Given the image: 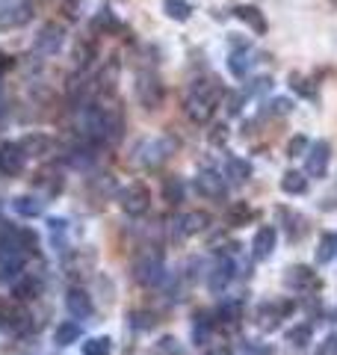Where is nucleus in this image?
Here are the masks:
<instances>
[{"mask_svg": "<svg viewBox=\"0 0 337 355\" xmlns=\"http://www.w3.org/2000/svg\"><path fill=\"white\" fill-rule=\"evenodd\" d=\"M24 151L18 142H0V178H15L24 172Z\"/></svg>", "mask_w": 337, "mask_h": 355, "instance_id": "obj_12", "label": "nucleus"}, {"mask_svg": "<svg viewBox=\"0 0 337 355\" xmlns=\"http://www.w3.org/2000/svg\"><path fill=\"white\" fill-rule=\"evenodd\" d=\"M196 190H198V196L213 198V202H222V198L228 196V181L213 169H201L196 175Z\"/></svg>", "mask_w": 337, "mask_h": 355, "instance_id": "obj_11", "label": "nucleus"}, {"mask_svg": "<svg viewBox=\"0 0 337 355\" xmlns=\"http://www.w3.org/2000/svg\"><path fill=\"white\" fill-rule=\"evenodd\" d=\"M56 343L60 347H69V343H77L80 340V326L77 323H62V326H56Z\"/></svg>", "mask_w": 337, "mask_h": 355, "instance_id": "obj_34", "label": "nucleus"}, {"mask_svg": "<svg viewBox=\"0 0 337 355\" xmlns=\"http://www.w3.org/2000/svg\"><path fill=\"white\" fill-rule=\"evenodd\" d=\"M133 282L142 284V287H157V284H163L166 279V266H163V254L157 252V249H142L137 258H133Z\"/></svg>", "mask_w": 337, "mask_h": 355, "instance_id": "obj_3", "label": "nucleus"}, {"mask_svg": "<svg viewBox=\"0 0 337 355\" xmlns=\"http://www.w3.org/2000/svg\"><path fill=\"white\" fill-rule=\"evenodd\" d=\"M92 33H98V36H116V33H125V24H121V18L110 6H101L92 15Z\"/></svg>", "mask_w": 337, "mask_h": 355, "instance_id": "obj_17", "label": "nucleus"}, {"mask_svg": "<svg viewBox=\"0 0 337 355\" xmlns=\"http://www.w3.org/2000/svg\"><path fill=\"white\" fill-rule=\"evenodd\" d=\"M284 282L293 287V291H320V275L311 270V266H290Z\"/></svg>", "mask_w": 337, "mask_h": 355, "instance_id": "obj_18", "label": "nucleus"}, {"mask_svg": "<svg viewBox=\"0 0 337 355\" xmlns=\"http://www.w3.org/2000/svg\"><path fill=\"white\" fill-rule=\"evenodd\" d=\"M269 89H273V77H269V74H261V77H252L249 86L243 89V95H245V98H249V95H266Z\"/></svg>", "mask_w": 337, "mask_h": 355, "instance_id": "obj_36", "label": "nucleus"}, {"mask_svg": "<svg viewBox=\"0 0 337 355\" xmlns=\"http://www.w3.org/2000/svg\"><path fill=\"white\" fill-rule=\"evenodd\" d=\"M207 142H210V146H216V148L228 146V125H213L207 130Z\"/></svg>", "mask_w": 337, "mask_h": 355, "instance_id": "obj_41", "label": "nucleus"}, {"mask_svg": "<svg viewBox=\"0 0 337 355\" xmlns=\"http://www.w3.org/2000/svg\"><path fill=\"white\" fill-rule=\"evenodd\" d=\"M110 338H89L83 343V355H110Z\"/></svg>", "mask_w": 337, "mask_h": 355, "instance_id": "obj_38", "label": "nucleus"}, {"mask_svg": "<svg viewBox=\"0 0 337 355\" xmlns=\"http://www.w3.org/2000/svg\"><path fill=\"white\" fill-rule=\"evenodd\" d=\"M125 137V110L121 104L107 107V146H119Z\"/></svg>", "mask_w": 337, "mask_h": 355, "instance_id": "obj_22", "label": "nucleus"}, {"mask_svg": "<svg viewBox=\"0 0 337 355\" xmlns=\"http://www.w3.org/2000/svg\"><path fill=\"white\" fill-rule=\"evenodd\" d=\"M281 190H284L287 196H305L308 193V175L296 172V169H287L284 178H281Z\"/></svg>", "mask_w": 337, "mask_h": 355, "instance_id": "obj_27", "label": "nucleus"}, {"mask_svg": "<svg viewBox=\"0 0 337 355\" xmlns=\"http://www.w3.org/2000/svg\"><path fill=\"white\" fill-rule=\"evenodd\" d=\"M222 98H225V89L219 86L216 77H210V80L198 77L184 98V116L193 121V125H207L213 119V113H216Z\"/></svg>", "mask_w": 337, "mask_h": 355, "instance_id": "obj_1", "label": "nucleus"}, {"mask_svg": "<svg viewBox=\"0 0 337 355\" xmlns=\"http://www.w3.org/2000/svg\"><path fill=\"white\" fill-rule=\"evenodd\" d=\"M334 249H337V237L322 234V237H320V249H317V261H320V263H329V261L334 258Z\"/></svg>", "mask_w": 337, "mask_h": 355, "instance_id": "obj_37", "label": "nucleus"}, {"mask_svg": "<svg viewBox=\"0 0 337 355\" xmlns=\"http://www.w3.org/2000/svg\"><path fill=\"white\" fill-rule=\"evenodd\" d=\"M308 148H311L308 137H305V133H296V137L287 142V157H299V154H308Z\"/></svg>", "mask_w": 337, "mask_h": 355, "instance_id": "obj_40", "label": "nucleus"}, {"mask_svg": "<svg viewBox=\"0 0 337 355\" xmlns=\"http://www.w3.org/2000/svg\"><path fill=\"white\" fill-rule=\"evenodd\" d=\"M12 210L18 216H27V219H33V216H39L42 210H44V202L39 196H18L15 202H12Z\"/></svg>", "mask_w": 337, "mask_h": 355, "instance_id": "obj_29", "label": "nucleus"}, {"mask_svg": "<svg viewBox=\"0 0 337 355\" xmlns=\"http://www.w3.org/2000/svg\"><path fill=\"white\" fill-rule=\"evenodd\" d=\"M36 187H44L48 190V196H56V193H62V175L56 172V166H42V169L36 172Z\"/></svg>", "mask_w": 337, "mask_h": 355, "instance_id": "obj_26", "label": "nucleus"}, {"mask_svg": "<svg viewBox=\"0 0 337 355\" xmlns=\"http://www.w3.org/2000/svg\"><path fill=\"white\" fill-rule=\"evenodd\" d=\"M160 193H163V202H166V205H181L187 187H184V181H181L178 175H168V178H163Z\"/></svg>", "mask_w": 337, "mask_h": 355, "instance_id": "obj_28", "label": "nucleus"}, {"mask_svg": "<svg viewBox=\"0 0 337 355\" xmlns=\"http://www.w3.org/2000/svg\"><path fill=\"white\" fill-rule=\"evenodd\" d=\"M293 311V302H269V305H263L261 311H257V320H261V326L263 329H275L278 323H281V317L284 314H290Z\"/></svg>", "mask_w": 337, "mask_h": 355, "instance_id": "obj_24", "label": "nucleus"}, {"mask_svg": "<svg viewBox=\"0 0 337 355\" xmlns=\"http://www.w3.org/2000/svg\"><path fill=\"white\" fill-rule=\"evenodd\" d=\"M234 279H237V263H234L228 254H219V261L213 263V270L207 275V287L213 293H225Z\"/></svg>", "mask_w": 337, "mask_h": 355, "instance_id": "obj_10", "label": "nucleus"}, {"mask_svg": "<svg viewBox=\"0 0 337 355\" xmlns=\"http://www.w3.org/2000/svg\"><path fill=\"white\" fill-rule=\"evenodd\" d=\"M290 89L299 95V98H308V101H317V86H313L308 77H302V74H290Z\"/></svg>", "mask_w": 337, "mask_h": 355, "instance_id": "obj_33", "label": "nucleus"}, {"mask_svg": "<svg viewBox=\"0 0 337 355\" xmlns=\"http://www.w3.org/2000/svg\"><path fill=\"white\" fill-rule=\"evenodd\" d=\"M42 293V282L36 275H21V279L12 284V296L18 302H30V299H36Z\"/></svg>", "mask_w": 337, "mask_h": 355, "instance_id": "obj_25", "label": "nucleus"}, {"mask_svg": "<svg viewBox=\"0 0 337 355\" xmlns=\"http://www.w3.org/2000/svg\"><path fill=\"white\" fill-rule=\"evenodd\" d=\"M210 228V214H205V210H189V214L178 216L172 225H168V231H172V243H181L187 237L193 234H201V231Z\"/></svg>", "mask_w": 337, "mask_h": 355, "instance_id": "obj_6", "label": "nucleus"}, {"mask_svg": "<svg viewBox=\"0 0 337 355\" xmlns=\"http://www.w3.org/2000/svg\"><path fill=\"white\" fill-rule=\"evenodd\" d=\"M154 352L157 355H181V343H178L172 335H166V338L157 340V349Z\"/></svg>", "mask_w": 337, "mask_h": 355, "instance_id": "obj_42", "label": "nucleus"}, {"mask_svg": "<svg viewBox=\"0 0 337 355\" xmlns=\"http://www.w3.org/2000/svg\"><path fill=\"white\" fill-rule=\"evenodd\" d=\"M266 113L269 116H290L293 113V101H290V98H273V101L266 104Z\"/></svg>", "mask_w": 337, "mask_h": 355, "instance_id": "obj_39", "label": "nucleus"}, {"mask_svg": "<svg viewBox=\"0 0 337 355\" xmlns=\"http://www.w3.org/2000/svg\"><path fill=\"white\" fill-rule=\"evenodd\" d=\"M65 308H69V314L77 317V320H89V317L95 314L92 296H89L83 287H71V291L65 293Z\"/></svg>", "mask_w": 337, "mask_h": 355, "instance_id": "obj_14", "label": "nucleus"}, {"mask_svg": "<svg viewBox=\"0 0 337 355\" xmlns=\"http://www.w3.org/2000/svg\"><path fill=\"white\" fill-rule=\"evenodd\" d=\"M18 146H21V151H24V157H48V154L53 151V139L48 137V133H27Z\"/></svg>", "mask_w": 337, "mask_h": 355, "instance_id": "obj_21", "label": "nucleus"}, {"mask_svg": "<svg viewBox=\"0 0 337 355\" xmlns=\"http://www.w3.org/2000/svg\"><path fill=\"white\" fill-rule=\"evenodd\" d=\"M331 163V146L325 139H317L305 154V175L308 178H325Z\"/></svg>", "mask_w": 337, "mask_h": 355, "instance_id": "obj_9", "label": "nucleus"}, {"mask_svg": "<svg viewBox=\"0 0 337 355\" xmlns=\"http://www.w3.org/2000/svg\"><path fill=\"white\" fill-rule=\"evenodd\" d=\"M6 231H9V228H3V222H0V243H3V237H6Z\"/></svg>", "mask_w": 337, "mask_h": 355, "instance_id": "obj_48", "label": "nucleus"}, {"mask_svg": "<svg viewBox=\"0 0 337 355\" xmlns=\"http://www.w3.org/2000/svg\"><path fill=\"white\" fill-rule=\"evenodd\" d=\"M130 326L151 329V314H148V311H130Z\"/></svg>", "mask_w": 337, "mask_h": 355, "instance_id": "obj_43", "label": "nucleus"}, {"mask_svg": "<svg viewBox=\"0 0 337 355\" xmlns=\"http://www.w3.org/2000/svg\"><path fill=\"white\" fill-rule=\"evenodd\" d=\"M80 3H83V0H62L65 15H69V18H77V12H80Z\"/></svg>", "mask_w": 337, "mask_h": 355, "instance_id": "obj_46", "label": "nucleus"}, {"mask_svg": "<svg viewBox=\"0 0 337 355\" xmlns=\"http://www.w3.org/2000/svg\"><path fill=\"white\" fill-rule=\"evenodd\" d=\"M33 21V3L30 0H21L15 6H6L0 9V30H18V27H27Z\"/></svg>", "mask_w": 337, "mask_h": 355, "instance_id": "obj_13", "label": "nucleus"}, {"mask_svg": "<svg viewBox=\"0 0 337 355\" xmlns=\"http://www.w3.org/2000/svg\"><path fill=\"white\" fill-rule=\"evenodd\" d=\"M275 243H278V231L273 225H261L254 231V240H252V254L257 261H266L269 254L275 252Z\"/></svg>", "mask_w": 337, "mask_h": 355, "instance_id": "obj_19", "label": "nucleus"}, {"mask_svg": "<svg viewBox=\"0 0 337 355\" xmlns=\"http://www.w3.org/2000/svg\"><path fill=\"white\" fill-rule=\"evenodd\" d=\"M222 104H225V113H228V119H237V116L243 113L245 95H243V92H225V98H222Z\"/></svg>", "mask_w": 337, "mask_h": 355, "instance_id": "obj_35", "label": "nucleus"}, {"mask_svg": "<svg viewBox=\"0 0 337 355\" xmlns=\"http://www.w3.org/2000/svg\"><path fill=\"white\" fill-rule=\"evenodd\" d=\"M311 338H313L311 323H299V326H293L287 331V343H290V347H296V349H305L311 343Z\"/></svg>", "mask_w": 337, "mask_h": 355, "instance_id": "obj_32", "label": "nucleus"}, {"mask_svg": "<svg viewBox=\"0 0 337 355\" xmlns=\"http://www.w3.org/2000/svg\"><path fill=\"white\" fill-rule=\"evenodd\" d=\"M163 12L172 21H189L193 18V3L189 0H163Z\"/></svg>", "mask_w": 337, "mask_h": 355, "instance_id": "obj_31", "label": "nucleus"}, {"mask_svg": "<svg viewBox=\"0 0 337 355\" xmlns=\"http://www.w3.org/2000/svg\"><path fill=\"white\" fill-rule=\"evenodd\" d=\"M98 57V42L92 36H80L74 42V51H71V60L77 69H86V65H92V60Z\"/></svg>", "mask_w": 337, "mask_h": 355, "instance_id": "obj_23", "label": "nucleus"}, {"mask_svg": "<svg viewBox=\"0 0 337 355\" xmlns=\"http://www.w3.org/2000/svg\"><path fill=\"white\" fill-rule=\"evenodd\" d=\"M207 355H231V349H228V343H225V347H213Z\"/></svg>", "mask_w": 337, "mask_h": 355, "instance_id": "obj_47", "label": "nucleus"}, {"mask_svg": "<svg viewBox=\"0 0 337 355\" xmlns=\"http://www.w3.org/2000/svg\"><path fill=\"white\" fill-rule=\"evenodd\" d=\"M119 74H121V62H119V57H110V60L98 69V74L92 77V92L101 95V98L112 95V92L119 89Z\"/></svg>", "mask_w": 337, "mask_h": 355, "instance_id": "obj_8", "label": "nucleus"}, {"mask_svg": "<svg viewBox=\"0 0 337 355\" xmlns=\"http://www.w3.org/2000/svg\"><path fill=\"white\" fill-rule=\"evenodd\" d=\"M252 219H254V210H252V205H245V202H234V205L228 207V214H225V222H228V225H234V228L249 225Z\"/></svg>", "mask_w": 337, "mask_h": 355, "instance_id": "obj_30", "label": "nucleus"}, {"mask_svg": "<svg viewBox=\"0 0 337 355\" xmlns=\"http://www.w3.org/2000/svg\"><path fill=\"white\" fill-rule=\"evenodd\" d=\"M234 18H240L245 27H249L254 36H266V30H269V24H266V18H263V12L257 6H252V3H240V6H234V12H231Z\"/></svg>", "mask_w": 337, "mask_h": 355, "instance_id": "obj_16", "label": "nucleus"}, {"mask_svg": "<svg viewBox=\"0 0 337 355\" xmlns=\"http://www.w3.org/2000/svg\"><path fill=\"white\" fill-rule=\"evenodd\" d=\"M62 42H65V27L56 24V21H48L39 30V36L33 39V53L36 57H53V53H60Z\"/></svg>", "mask_w": 337, "mask_h": 355, "instance_id": "obj_7", "label": "nucleus"}, {"mask_svg": "<svg viewBox=\"0 0 337 355\" xmlns=\"http://www.w3.org/2000/svg\"><path fill=\"white\" fill-rule=\"evenodd\" d=\"M133 92H137L139 107L148 110V113L160 110L166 101V86H163L160 77H157V71H151V69H142L137 74V89H133Z\"/></svg>", "mask_w": 337, "mask_h": 355, "instance_id": "obj_4", "label": "nucleus"}, {"mask_svg": "<svg viewBox=\"0 0 337 355\" xmlns=\"http://www.w3.org/2000/svg\"><path fill=\"white\" fill-rule=\"evenodd\" d=\"M254 62V53H252V44L245 42H234V51L228 53V71L234 77H245Z\"/></svg>", "mask_w": 337, "mask_h": 355, "instance_id": "obj_15", "label": "nucleus"}, {"mask_svg": "<svg viewBox=\"0 0 337 355\" xmlns=\"http://www.w3.org/2000/svg\"><path fill=\"white\" fill-rule=\"evenodd\" d=\"M181 148V139L175 137V133H160V137H145L139 139L137 146H133V160L145 169H157V166H163L172 154Z\"/></svg>", "mask_w": 337, "mask_h": 355, "instance_id": "obj_2", "label": "nucleus"}, {"mask_svg": "<svg viewBox=\"0 0 337 355\" xmlns=\"http://www.w3.org/2000/svg\"><path fill=\"white\" fill-rule=\"evenodd\" d=\"M15 69V57H9V53L0 51V77H3L6 71H12Z\"/></svg>", "mask_w": 337, "mask_h": 355, "instance_id": "obj_44", "label": "nucleus"}, {"mask_svg": "<svg viewBox=\"0 0 337 355\" xmlns=\"http://www.w3.org/2000/svg\"><path fill=\"white\" fill-rule=\"evenodd\" d=\"M317 355H337V335H331L329 340H325Z\"/></svg>", "mask_w": 337, "mask_h": 355, "instance_id": "obj_45", "label": "nucleus"}, {"mask_svg": "<svg viewBox=\"0 0 337 355\" xmlns=\"http://www.w3.org/2000/svg\"><path fill=\"white\" fill-rule=\"evenodd\" d=\"M119 205L133 219L145 216V214H148V207H151V190L142 181H133V184L125 187V190H119Z\"/></svg>", "mask_w": 337, "mask_h": 355, "instance_id": "obj_5", "label": "nucleus"}, {"mask_svg": "<svg viewBox=\"0 0 337 355\" xmlns=\"http://www.w3.org/2000/svg\"><path fill=\"white\" fill-rule=\"evenodd\" d=\"M252 178V163L237 157V154H225V181L228 184H245Z\"/></svg>", "mask_w": 337, "mask_h": 355, "instance_id": "obj_20", "label": "nucleus"}]
</instances>
